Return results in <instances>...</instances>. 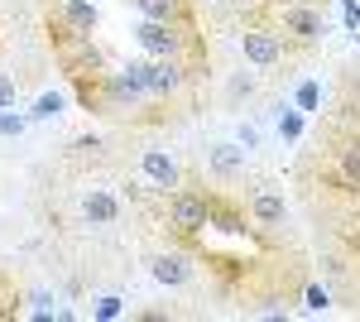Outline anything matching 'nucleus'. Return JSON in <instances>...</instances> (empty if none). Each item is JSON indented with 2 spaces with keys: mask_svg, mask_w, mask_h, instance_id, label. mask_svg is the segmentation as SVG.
<instances>
[{
  "mask_svg": "<svg viewBox=\"0 0 360 322\" xmlns=\"http://www.w3.org/2000/svg\"><path fill=\"white\" fill-rule=\"evenodd\" d=\"M188 39H193V25H168V20H139L135 25V44L144 58H183Z\"/></svg>",
  "mask_w": 360,
  "mask_h": 322,
  "instance_id": "nucleus-1",
  "label": "nucleus"
},
{
  "mask_svg": "<svg viewBox=\"0 0 360 322\" xmlns=\"http://www.w3.org/2000/svg\"><path fill=\"white\" fill-rule=\"evenodd\" d=\"M164 221H168V231H178V236H197V231L212 226V197H202V192H193V188L168 192Z\"/></svg>",
  "mask_w": 360,
  "mask_h": 322,
  "instance_id": "nucleus-2",
  "label": "nucleus"
},
{
  "mask_svg": "<svg viewBox=\"0 0 360 322\" xmlns=\"http://www.w3.org/2000/svg\"><path fill=\"white\" fill-rule=\"evenodd\" d=\"M96 25H101V15H96V5H91V0H58L53 20H49L53 44H68V39H91V34H96Z\"/></svg>",
  "mask_w": 360,
  "mask_h": 322,
  "instance_id": "nucleus-3",
  "label": "nucleus"
},
{
  "mask_svg": "<svg viewBox=\"0 0 360 322\" xmlns=\"http://www.w3.org/2000/svg\"><path fill=\"white\" fill-rule=\"evenodd\" d=\"M188 78H193V68H188L183 58H149V63H144V82H149V97H159V101L178 97Z\"/></svg>",
  "mask_w": 360,
  "mask_h": 322,
  "instance_id": "nucleus-4",
  "label": "nucleus"
},
{
  "mask_svg": "<svg viewBox=\"0 0 360 322\" xmlns=\"http://www.w3.org/2000/svg\"><path fill=\"white\" fill-rule=\"evenodd\" d=\"M139 173H144L149 188H159V192L183 188V168H178V159H173L168 149H144V154H139Z\"/></svg>",
  "mask_w": 360,
  "mask_h": 322,
  "instance_id": "nucleus-5",
  "label": "nucleus"
},
{
  "mask_svg": "<svg viewBox=\"0 0 360 322\" xmlns=\"http://www.w3.org/2000/svg\"><path fill=\"white\" fill-rule=\"evenodd\" d=\"M240 54H245L250 68H274V63H283V34H274V29H245L240 34Z\"/></svg>",
  "mask_w": 360,
  "mask_h": 322,
  "instance_id": "nucleus-6",
  "label": "nucleus"
},
{
  "mask_svg": "<svg viewBox=\"0 0 360 322\" xmlns=\"http://www.w3.org/2000/svg\"><path fill=\"white\" fill-rule=\"evenodd\" d=\"M250 221H255L259 231H278V226L288 221V202H283V192H278V188H255V192H250Z\"/></svg>",
  "mask_w": 360,
  "mask_h": 322,
  "instance_id": "nucleus-7",
  "label": "nucleus"
},
{
  "mask_svg": "<svg viewBox=\"0 0 360 322\" xmlns=\"http://www.w3.org/2000/svg\"><path fill=\"white\" fill-rule=\"evenodd\" d=\"M207 168L217 173V178H240L245 173V159H250V149L240 144V140H217V144H207Z\"/></svg>",
  "mask_w": 360,
  "mask_h": 322,
  "instance_id": "nucleus-8",
  "label": "nucleus"
},
{
  "mask_svg": "<svg viewBox=\"0 0 360 322\" xmlns=\"http://www.w3.org/2000/svg\"><path fill=\"white\" fill-rule=\"evenodd\" d=\"M77 212H82L86 226H115L125 207H120V197H115L111 188H86L82 202H77Z\"/></svg>",
  "mask_w": 360,
  "mask_h": 322,
  "instance_id": "nucleus-9",
  "label": "nucleus"
},
{
  "mask_svg": "<svg viewBox=\"0 0 360 322\" xmlns=\"http://www.w3.org/2000/svg\"><path fill=\"white\" fill-rule=\"evenodd\" d=\"M149 279L154 284H168V289H183L193 279V260L178 255V250H159V255H149Z\"/></svg>",
  "mask_w": 360,
  "mask_h": 322,
  "instance_id": "nucleus-10",
  "label": "nucleus"
},
{
  "mask_svg": "<svg viewBox=\"0 0 360 322\" xmlns=\"http://www.w3.org/2000/svg\"><path fill=\"white\" fill-rule=\"evenodd\" d=\"M283 34L298 39V44H317V39L327 34V25H322L317 10H307V5H288V10H283Z\"/></svg>",
  "mask_w": 360,
  "mask_h": 322,
  "instance_id": "nucleus-11",
  "label": "nucleus"
},
{
  "mask_svg": "<svg viewBox=\"0 0 360 322\" xmlns=\"http://www.w3.org/2000/svg\"><path fill=\"white\" fill-rule=\"evenodd\" d=\"M139 20H168V25H188V5L183 0H135Z\"/></svg>",
  "mask_w": 360,
  "mask_h": 322,
  "instance_id": "nucleus-12",
  "label": "nucleus"
},
{
  "mask_svg": "<svg viewBox=\"0 0 360 322\" xmlns=\"http://www.w3.org/2000/svg\"><path fill=\"white\" fill-rule=\"evenodd\" d=\"M212 226H221V231H231V236H240V231H245V216L236 212L231 202L212 197Z\"/></svg>",
  "mask_w": 360,
  "mask_h": 322,
  "instance_id": "nucleus-13",
  "label": "nucleus"
},
{
  "mask_svg": "<svg viewBox=\"0 0 360 322\" xmlns=\"http://www.w3.org/2000/svg\"><path fill=\"white\" fill-rule=\"evenodd\" d=\"M63 111H68V97H63V92H44V97L29 106V120H58Z\"/></svg>",
  "mask_w": 360,
  "mask_h": 322,
  "instance_id": "nucleus-14",
  "label": "nucleus"
},
{
  "mask_svg": "<svg viewBox=\"0 0 360 322\" xmlns=\"http://www.w3.org/2000/svg\"><path fill=\"white\" fill-rule=\"evenodd\" d=\"M336 159H341V178H346V188H360V140H351Z\"/></svg>",
  "mask_w": 360,
  "mask_h": 322,
  "instance_id": "nucleus-15",
  "label": "nucleus"
},
{
  "mask_svg": "<svg viewBox=\"0 0 360 322\" xmlns=\"http://www.w3.org/2000/svg\"><path fill=\"white\" fill-rule=\"evenodd\" d=\"M25 125H29V111L0 106V140H15V135H25Z\"/></svg>",
  "mask_w": 360,
  "mask_h": 322,
  "instance_id": "nucleus-16",
  "label": "nucleus"
},
{
  "mask_svg": "<svg viewBox=\"0 0 360 322\" xmlns=\"http://www.w3.org/2000/svg\"><path fill=\"white\" fill-rule=\"evenodd\" d=\"M303 308L307 313H327V308H332V289H327V284H307Z\"/></svg>",
  "mask_w": 360,
  "mask_h": 322,
  "instance_id": "nucleus-17",
  "label": "nucleus"
},
{
  "mask_svg": "<svg viewBox=\"0 0 360 322\" xmlns=\"http://www.w3.org/2000/svg\"><path fill=\"white\" fill-rule=\"evenodd\" d=\"M278 135H283V140H288V144H293V140H298V135H303V111H278Z\"/></svg>",
  "mask_w": 360,
  "mask_h": 322,
  "instance_id": "nucleus-18",
  "label": "nucleus"
},
{
  "mask_svg": "<svg viewBox=\"0 0 360 322\" xmlns=\"http://www.w3.org/2000/svg\"><path fill=\"white\" fill-rule=\"evenodd\" d=\"M120 313H125V303H120L115 294H101V298H96V308H91V318H101V322L120 318Z\"/></svg>",
  "mask_w": 360,
  "mask_h": 322,
  "instance_id": "nucleus-19",
  "label": "nucleus"
},
{
  "mask_svg": "<svg viewBox=\"0 0 360 322\" xmlns=\"http://www.w3.org/2000/svg\"><path fill=\"white\" fill-rule=\"evenodd\" d=\"M317 106H322V87H317V82H303V87H298V111L312 116Z\"/></svg>",
  "mask_w": 360,
  "mask_h": 322,
  "instance_id": "nucleus-20",
  "label": "nucleus"
},
{
  "mask_svg": "<svg viewBox=\"0 0 360 322\" xmlns=\"http://www.w3.org/2000/svg\"><path fill=\"white\" fill-rule=\"evenodd\" d=\"M250 92H255V78H250V73H240V78L226 82V97H231V101H245Z\"/></svg>",
  "mask_w": 360,
  "mask_h": 322,
  "instance_id": "nucleus-21",
  "label": "nucleus"
},
{
  "mask_svg": "<svg viewBox=\"0 0 360 322\" xmlns=\"http://www.w3.org/2000/svg\"><path fill=\"white\" fill-rule=\"evenodd\" d=\"M15 101H20V82L10 73H0V106H15Z\"/></svg>",
  "mask_w": 360,
  "mask_h": 322,
  "instance_id": "nucleus-22",
  "label": "nucleus"
},
{
  "mask_svg": "<svg viewBox=\"0 0 360 322\" xmlns=\"http://www.w3.org/2000/svg\"><path fill=\"white\" fill-rule=\"evenodd\" d=\"M68 149H72V154L82 159V154H96V149H101V140H96V135H77V140H72Z\"/></svg>",
  "mask_w": 360,
  "mask_h": 322,
  "instance_id": "nucleus-23",
  "label": "nucleus"
},
{
  "mask_svg": "<svg viewBox=\"0 0 360 322\" xmlns=\"http://www.w3.org/2000/svg\"><path fill=\"white\" fill-rule=\"evenodd\" d=\"M236 140H240L245 149H259V130H255V125H240V130H236Z\"/></svg>",
  "mask_w": 360,
  "mask_h": 322,
  "instance_id": "nucleus-24",
  "label": "nucleus"
},
{
  "mask_svg": "<svg viewBox=\"0 0 360 322\" xmlns=\"http://www.w3.org/2000/svg\"><path fill=\"white\" fill-rule=\"evenodd\" d=\"M197 5H212V0H197Z\"/></svg>",
  "mask_w": 360,
  "mask_h": 322,
  "instance_id": "nucleus-25",
  "label": "nucleus"
},
{
  "mask_svg": "<svg viewBox=\"0 0 360 322\" xmlns=\"http://www.w3.org/2000/svg\"><path fill=\"white\" fill-rule=\"evenodd\" d=\"M0 303H5V298H0ZM0 318H5V308H0Z\"/></svg>",
  "mask_w": 360,
  "mask_h": 322,
  "instance_id": "nucleus-26",
  "label": "nucleus"
}]
</instances>
